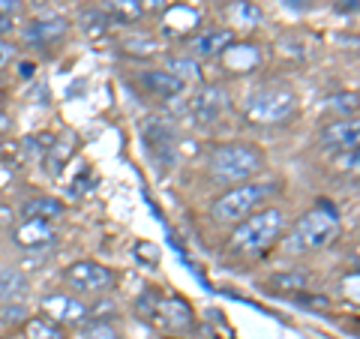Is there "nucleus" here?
Masks as SVG:
<instances>
[{"label":"nucleus","mask_w":360,"mask_h":339,"mask_svg":"<svg viewBox=\"0 0 360 339\" xmlns=\"http://www.w3.org/2000/svg\"><path fill=\"white\" fill-rule=\"evenodd\" d=\"M21 217L25 219H42V222L54 225V219L63 217V205L58 198H49V196L30 198V201H25V207H21Z\"/></svg>","instance_id":"17"},{"label":"nucleus","mask_w":360,"mask_h":339,"mask_svg":"<svg viewBox=\"0 0 360 339\" xmlns=\"http://www.w3.org/2000/svg\"><path fill=\"white\" fill-rule=\"evenodd\" d=\"M63 279L70 282V286L75 291H105L111 288V282H115V276H111V270L96 264V262H75L66 267Z\"/></svg>","instance_id":"8"},{"label":"nucleus","mask_w":360,"mask_h":339,"mask_svg":"<svg viewBox=\"0 0 360 339\" xmlns=\"http://www.w3.org/2000/svg\"><path fill=\"white\" fill-rule=\"evenodd\" d=\"M42 315L54 324H82V321H87V307L78 298L54 291V295L42 298Z\"/></svg>","instance_id":"10"},{"label":"nucleus","mask_w":360,"mask_h":339,"mask_svg":"<svg viewBox=\"0 0 360 339\" xmlns=\"http://www.w3.org/2000/svg\"><path fill=\"white\" fill-rule=\"evenodd\" d=\"M15 246H21V250L27 252H39V250H49V246H54V241H58V231H54L51 222H42V219H21L15 225Z\"/></svg>","instance_id":"12"},{"label":"nucleus","mask_w":360,"mask_h":339,"mask_svg":"<svg viewBox=\"0 0 360 339\" xmlns=\"http://www.w3.org/2000/svg\"><path fill=\"white\" fill-rule=\"evenodd\" d=\"M295 111H297L295 90L283 87V84L258 87L250 94V99H246V120L255 123V127H276V123H285Z\"/></svg>","instance_id":"4"},{"label":"nucleus","mask_w":360,"mask_h":339,"mask_svg":"<svg viewBox=\"0 0 360 339\" xmlns=\"http://www.w3.org/2000/svg\"><path fill=\"white\" fill-rule=\"evenodd\" d=\"M270 192H274L270 184H250V180L225 189L222 196L213 201V219L225 222V225L240 222V219L250 217V213H255L258 205H264V198L270 196Z\"/></svg>","instance_id":"5"},{"label":"nucleus","mask_w":360,"mask_h":339,"mask_svg":"<svg viewBox=\"0 0 360 339\" xmlns=\"http://www.w3.org/2000/svg\"><path fill=\"white\" fill-rule=\"evenodd\" d=\"M141 135H144V144L150 148V156H153V162H160V165H174V129L168 127L165 120H148L141 127Z\"/></svg>","instance_id":"9"},{"label":"nucleus","mask_w":360,"mask_h":339,"mask_svg":"<svg viewBox=\"0 0 360 339\" xmlns=\"http://www.w3.org/2000/svg\"><path fill=\"white\" fill-rule=\"evenodd\" d=\"M13 58H15V45L6 42V39H0V70H4V66L13 60Z\"/></svg>","instance_id":"30"},{"label":"nucleus","mask_w":360,"mask_h":339,"mask_svg":"<svg viewBox=\"0 0 360 339\" xmlns=\"http://www.w3.org/2000/svg\"><path fill=\"white\" fill-rule=\"evenodd\" d=\"M264 156L252 144L234 141V144H219L210 153V174L219 184H246L255 172H262Z\"/></svg>","instance_id":"3"},{"label":"nucleus","mask_w":360,"mask_h":339,"mask_svg":"<svg viewBox=\"0 0 360 339\" xmlns=\"http://www.w3.org/2000/svg\"><path fill=\"white\" fill-rule=\"evenodd\" d=\"M165 72H172L177 82H198V75H201V70H198V63L193 60V58H172L168 60V70Z\"/></svg>","instance_id":"21"},{"label":"nucleus","mask_w":360,"mask_h":339,"mask_svg":"<svg viewBox=\"0 0 360 339\" xmlns=\"http://www.w3.org/2000/svg\"><path fill=\"white\" fill-rule=\"evenodd\" d=\"M328 111H336L340 117H354L357 115V96L354 94H336L330 96L328 103H324Z\"/></svg>","instance_id":"24"},{"label":"nucleus","mask_w":360,"mask_h":339,"mask_svg":"<svg viewBox=\"0 0 360 339\" xmlns=\"http://www.w3.org/2000/svg\"><path fill=\"white\" fill-rule=\"evenodd\" d=\"M307 274H300V270H285V274H276L270 276V288L276 291H303L307 288Z\"/></svg>","instance_id":"22"},{"label":"nucleus","mask_w":360,"mask_h":339,"mask_svg":"<svg viewBox=\"0 0 360 339\" xmlns=\"http://www.w3.org/2000/svg\"><path fill=\"white\" fill-rule=\"evenodd\" d=\"M340 234V217L330 205H321L312 207L309 213L295 222V229L288 231V241H285V252L288 255H303V252H312V250H321L328 246L333 237Z\"/></svg>","instance_id":"1"},{"label":"nucleus","mask_w":360,"mask_h":339,"mask_svg":"<svg viewBox=\"0 0 360 339\" xmlns=\"http://www.w3.org/2000/svg\"><path fill=\"white\" fill-rule=\"evenodd\" d=\"M27 276L21 274L18 267H9L4 264L0 267V303H13V300H21L27 295Z\"/></svg>","instance_id":"16"},{"label":"nucleus","mask_w":360,"mask_h":339,"mask_svg":"<svg viewBox=\"0 0 360 339\" xmlns=\"http://www.w3.org/2000/svg\"><path fill=\"white\" fill-rule=\"evenodd\" d=\"M21 13V0H0V18H15Z\"/></svg>","instance_id":"29"},{"label":"nucleus","mask_w":360,"mask_h":339,"mask_svg":"<svg viewBox=\"0 0 360 339\" xmlns=\"http://www.w3.org/2000/svg\"><path fill=\"white\" fill-rule=\"evenodd\" d=\"M25 339H66L60 324L49 321L42 315V319H27L25 321Z\"/></svg>","instance_id":"19"},{"label":"nucleus","mask_w":360,"mask_h":339,"mask_svg":"<svg viewBox=\"0 0 360 339\" xmlns=\"http://www.w3.org/2000/svg\"><path fill=\"white\" fill-rule=\"evenodd\" d=\"M111 312H115V303H111V300H99V303H94V307H87V319L105 321V319H111Z\"/></svg>","instance_id":"28"},{"label":"nucleus","mask_w":360,"mask_h":339,"mask_svg":"<svg viewBox=\"0 0 360 339\" xmlns=\"http://www.w3.org/2000/svg\"><path fill=\"white\" fill-rule=\"evenodd\" d=\"M108 15L103 13V9H87V13H82V30L87 33V37H103V33L108 30Z\"/></svg>","instance_id":"23"},{"label":"nucleus","mask_w":360,"mask_h":339,"mask_svg":"<svg viewBox=\"0 0 360 339\" xmlns=\"http://www.w3.org/2000/svg\"><path fill=\"white\" fill-rule=\"evenodd\" d=\"M357 139H360L357 117H340V120H333L321 129V148L330 151V153L357 151Z\"/></svg>","instance_id":"11"},{"label":"nucleus","mask_w":360,"mask_h":339,"mask_svg":"<svg viewBox=\"0 0 360 339\" xmlns=\"http://www.w3.org/2000/svg\"><path fill=\"white\" fill-rule=\"evenodd\" d=\"M9 30H13V18H0V37H6Z\"/></svg>","instance_id":"34"},{"label":"nucleus","mask_w":360,"mask_h":339,"mask_svg":"<svg viewBox=\"0 0 360 339\" xmlns=\"http://www.w3.org/2000/svg\"><path fill=\"white\" fill-rule=\"evenodd\" d=\"M139 82L144 84L148 94L162 96V99H172V96L184 94V82H177V78L172 72H165V70H144L139 75Z\"/></svg>","instance_id":"14"},{"label":"nucleus","mask_w":360,"mask_h":339,"mask_svg":"<svg viewBox=\"0 0 360 339\" xmlns=\"http://www.w3.org/2000/svg\"><path fill=\"white\" fill-rule=\"evenodd\" d=\"M231 42H234V33L225 27H217V30L198 33V37L189 42V51H193L195 58H213V54H222L225 49H231Z\"/></svg>","instance_id":"13"},{"label":"nucleus","mask_w":360,"mask_h":339,"mask_svg":"<svg viewBox=\"0 0 360 339\" xmlns=\"http://www.w3.org/2000/svg\"><path fill=\"white\" fill-rule=\"evenodd\" d=\"M285 231V217L283 210H258L250 213L246 219H240V225L231 234V250L238 255H262L270 246L279 241V234Z\"/></svg>","instance_id":"2"},{"label":"nucleus","mask_w":360,"mask_h":339,"mask_svg":"<svg viewBox=\"0 0 360 339\" xmlns=\"http://www.w3.org/2000/svg\"><path fill=\"white\" fill-rule=\"evenodd\" d=\"M285 9H295V13H307V9L315 4V0H279Z\"/></svg>","instance_id":"31"},{"label":"nucleus","mask_w":360,"mask_h":339,"mask_svg":"<svg viewBox=\"0 0 360 339\" xmlns=\"http://www.w3.org/2000/svg\"><path fill=\"white\" fill-rule=\"evenodd\" d=\"M336 9H340V13H354L357 0H340V6H336Z\"/></svg>","instance_id":"33"},{"label":"nucleus","mask_w":360,"mask_h":339,"mask_svg":"<svg viewBox=\"0 0 360 339\" xmlns=\"http://www.w3.org/2000/svg\"><path fill=\"white\" fill-rule=\"evenodd\" d=\"M27 321V307L25 303H0V324H25Z\"/></svg>","instance_id":"25"},{"label":"nucleus","mask_w":360,"mask_h":339,"mask_svg":"<svg viewBox=\"0 0 360 339\" xmlns=\"http://www.w3.org/2000/svg\"><path fill=\"white\" fill-rule=\"evenodd\" d=\"M96 9H103L108 21H120V25H132V21H139L144 15L139 0H99Z\"/></svg>","instance_id":"18"},{"label":"nucleus","mask_w":360,"mask_h":339,"mask_svg":"<svg viewBox=\"0 0 360 339\" xmlns=\"http://www.w3.org/2000/svg\"><path fill=\"white\" fill-rule=\"evenodd\" d=\"M4 339H18V336H4Z\"/></svg>","instance_id":"35"},{"label":"nucleus","mask_w":360,"mask_h":339,"mask_svg":"<svg viewBox=\"0 0 360 339\" xmlns=\"http://www.w3.org/2000/svg\"><path fill=\"white\" fill-rule=\"evenodd\" d=\"M141 4V13H160V9L168 6V0H139Z\"/></svg>","instance_id":"32"},{"label":"nucleus","mask_w":360,"mask_h":339,"mask_svg":"<svg viewBox=\"0 0 360 339\" xmlns=\"http://www.w3.org/2000/svg\"><path fill=\"white\" fill-rule=\"evenodd\" d=\"M139 312L144 319H150L156 327L162 331H174V333H186L193 327V309L186 300L172 298V295H160V291H144L139 300Z\"/></svg>","instance_id":"6"},{"label":"nucleus","mask_w":360,"mask_h":339,"mask_svg":"<svg viewBox=\"0 0 360 339\" xmlns=\"http://www.w3.org/2000/svg\"><path fill=\"white\" fill-rule=\"evenodd\" d=\"M229 18L240 27H252V25L262 21V9H258L255 4H250V0H234V4L229 6Z\"/></svg>","instance_id":"20"},{"label":"nucleus","mask_w":360,"mask_h":339,"mask_svg":"<svg viewBox=\"0 0 360 339\" xmlns=\"http://www.w3.org/2000/svg\"><path fill=\"white\" fill-rule=\"evenodd\" d=\"M82 339H120L115 327H108V321H90L84 327Z\"/></svg>","instance_id":"26"},{"label":"nucleus","mask_w":360,"mask_h":339,"mask_svg":"<svg viewBox=\"0 0 360 339\" xmlns=\"http://www.w3.org/2000/svg\"><path fill=\"white\" fill-rule=\"evenodd\" d=\"M66 27H70V21L66 18H42V21H33V25L25 30V42L27 45H51L58 42Z\"/></svg>","instance_id":"15"},{"label":"nucleus","mask_w":360,"mask_h":339,"mask_svg":"<svg viewBox=\"0 0 360 339\" xmlns=\"http://www.w3.org/2000/svg\"><path fill=\"white\" fill-rule=\"evenodd\" d=\"M123 49L129 54H153L156 51V42L153 39H141V37H132V39H123Z\"/></svg>","instance_id":"27"},{"label":"nucleus","mask_w":360,"mask_h":339,"mask_svg":"<svg viewBox=\"0 0 360 339\" xmlns=\"http://www.w3.org/2000/svg\"><path fill=\"white\" fill-rule=\"evenodd\" d=\"M229 90H225L222 84H205L195 94L193 105H189V111H193L195 123H201V127H207V123L219 120L225 115V108H229Z\"/></svg>","instance_id":"7"}]
</instances>
